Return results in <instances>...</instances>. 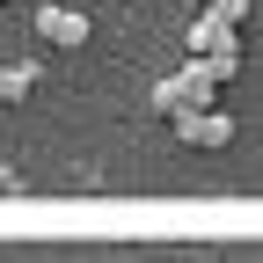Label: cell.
<instances>
[{
    "label": "cell",
    "mask_w": 263,
    "mask_h": 263,
    "mask_svg": "<svg viewBox=\"0 0 263 263\" xmlns=\"http://www.w3.org/2000/svg\"><path fill=\"white\" fill-rule=\"evenodd\" d=\"M29 29H37V44H51V51H81L88 44V15L81 8H59V0H44L37 15H29Z\"/></svg>",
    "instance_id": "obj_3"
},
{
    "label": "cell",
    "mask_w": 263,
    "mask_h": 263,
    "mask_svg": "<svg viewBox=\"0 0 263 263\" xmlns=\"http://www.w3.org/2000/svg\"><path fill=\"white\" fill-rule=\"evenodd\" d=\"M183 44H190V59H197V66H212V81H234V73H241V29H234V22H219V15L197 8Z\"/></svg>",
    "instance_id": "obj_2"
},
{
    "label": "cell",
    "mask_w": 263,
    "mask_h": 263,
    "mask_svg": "<svg viewBox=\"0 0 263 263\" xmlns=\"http://www.w3.org/2000/svg\"><path fill=\"white\" fill-rule=\"evenodd\" d=\"M205 8H219V0H205Z\"/></svg>",
    "instance_id": "obj_6"
},
{
    "label": "cell",
    "mask_w": 263,
    "mask_h": 263,
    "mask_svg": "<svg viewBox=\"0 0 263 263\" xmlns=\"http://www.w3.org/2000/svg\"><path fill=\"white\" fill-rule=\"evenodd\" d=\"M197 110H219V81H212V66H197V59H183L176 73H161L154 81V117H197Z\"/></svg>",
    "instance_id": "obj_1"
},
{
    "label": "cell",
    "mask_w": 263,
    "mask_h": 263,
    "mask_svg": "<svg viewBox=\"0 0 263 263\" xmlns=\"http://www.w3.org/2000/svg\"><path fill=\"white\" fill-rule=\"evenodd\" d=\"M168 132H176L183 146H197V154H227V146H234V117H227V110H197V117H176Z\"/></svg>",
    "instance_id": "obj_4"
},
{
    "label": "cell",
    "mask_w": 263,
    "mask_h": 263,
    "mask_svg": "<svg viewBox=\"0 0 263 263\" xmlns=\"http://www.w3.org/2000/svg\"><path fill=\"white\" fill-rule=\"evenodd\" d=\"M37 73H44L37 59H22V66H0V103H22V95L37 88Z\"/></svg>",
    "instance_id": "obj_5"
}]
</instances>
